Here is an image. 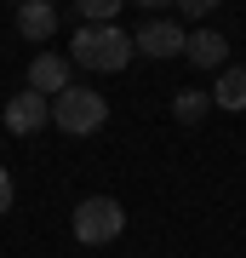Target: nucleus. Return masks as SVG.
Segmentation results:
<instances>
[{"label": "nucleus", "instance_id": "nucleus-1", "mask_svg": "<svg viewBox=\"0 0 246 258\" xmlns=\"http://www.w3.org/2000/svg\"><path fill=\"white\" fill-rule=\"evenodd\" d=\"M132 35H126V29H115V23H98V29H92V23H80V29H74V40H69V63H80V69H126L132 63Z\"/></svg>", "mask_w": 246, "mask_h": 258}, {"label": "nucleus", "instance_id": "nucleus-6", "mask_svg": "<svg viewBox=\"0 0 246 258\" xmlns=\"http://www.w3.org/2000/svg\"><path fill=\"white\" fill-rule=\"evenodd\" d=\"M46 120H52V103H46L40 92H18V98H6V126L18 132V138H29V132H40Z\"/></svg>", "mask_w": 246, "mask_h": 258}, {"label": "nucleus", "instance_id": "nucleus-11", "mask_svg": "<svg viewBox=\"0 0 246 258\" xmlns=\"http://www.w3.org/2000/svg\"><path fill=\"white\" fill-rule=\"evenodd\" d=\"M115 12H120V0H80V18L98 29V23H115Z\"/></svg>", "mask_w": 246, "mask_h": 258}, {"label": "nucleus", "instance_id": "nucleus-9", "mask_svg": "<svg viewBox=\"0 0 246 258\" xmlns=\"http://www.w3.org/2000/svg\"><path fill=\"white\" fill-rule=\"evenodd\" d=\"M212 103H218V109H246V63H229V69H218Z\"/></svg>", "mask_w": 246, "mask_h": 258}, {"label": "nucleus", "instance_id": "nucleus-10", "mask_svg": "<svg viewBox=\"0 0 246 258\" xmlns=\"http://www.w3.org/2000/svg\"><path fill=\"white\" fill-rule=\"evenodd\" d=\"M206 109H212V92H178V98H172V115L183 120V126L206 120Z\"/></svg>", "mask_w": 246, "mask_h": 258}, {"label": "nucleus", "instance_id": "nucleus-5", "mask_svg": "<svg viewBox=\"0 0 246 258\" xmlns=\"http://www.w3.org/2000/svg\"><path fill=\"white\" fill-rule=\"evenodd\" d=\"M74 86V63L69 57H57V52H40L35 63H29V92H40L46 103H52L57 92H69Z\"/></svg>", "mask_w": 246, "mask_h": 258}, {"label": "nucleus", "instance_id": "nucleus-12", "mask_svg": "<svg viewBox=\"0 0 246 258\" xmlns=\"http://www.w3.org/2000/svg\"><path fill=\"white\" fill-rule=\"evenodd\" d=\"M12 195H18V184H12L6 166H0V212H12Z\"/></svg>", "mask_w": 246, "mask_h": 258}, {"label": "nucleus", "instance_id": "nucleus-3", "mask_svg": "<svg viewBox=\"0 0 246 258\" xmlns=\"http://www.w3.org/2000/svg\"><path fill=\"white\" fill-rule=\"evenodd\" d=\"M120 230H126V207L115 195H86L74 207V241L80 247H109V241H120Z\"/></svg>", "mask_w": 246, "mask_h": 258}, {"label": "nucleus", "instance_id": "nucleus-8", "mask_svg": "<svg viewBox=\"0 0 246 258\" xmlns=\"http://www.w3.org/2000/svg\"><path fill=\"white\" fill-rule=\"evenodd\" d=\"M18 35L23 40H52L57 35V6L52 0H23L18 6Z\"/></svg>", "mask_w": 246, "mask_h": 258}, {"label": "nucleus", "instance_id": "nucleus-4", "mask_svg": "<svg viewBox=\"0 0 246 258\" xmlns=\"http://www.w3.org/2000/svg\"><path fill=\"white\" fill-rule=\"evenodd\" d=\"M132 52H143V57H183V29L172 23V18H149L143 29L132 35Z\"/></svg>", "mask_w": 246, "mask_h": 258}, {"label": "nucleus", "instance_id": "nucleus-7", "mask_svg": "<svg viewBox=\"0 0 246 258\" xmlns=\"http://www.w3.org/2000/svg\"><path fill=\"white\" fill-rule=\"evenodd\" d=\"M183 57L195 69H229V40L218 29H195V35H183Z\"/></svg>", "mask_w": 246, "mask_h": 258}, {"label": "nucleus", "instance_id": "nucleus-2", "mask_svg": "<svg viewBox=\"0 0 246 258\" xmlns=\"http://www.w3.org/2000/svg\"><path fill=\"white\" fill-rule=\"evenodd\" d=\"M103 120H109V103H103V92H92V86H69V92L52 98V126L63 138H92Z\"/></svg>", "mask_w": 246, "mask_h": 258}]
</instances>
